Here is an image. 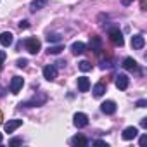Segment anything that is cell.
Segmentation results:
<instances>
[{"label": "cell", "mask_w": 147, "mask_h": 147, "mask_svg": "<svg viewBox=\"0 0 147 147\" xmlns=\"http://www.w3.org/2000/svg\"><path fill=\"white\" fill-rule=\"evenodd\" d=\"M47 42L49 43H61L62 42V36L59 33H49L47 35Z\"/></svg>", "instance_id": "19"}, {"label": "cell", "mask_w": 147, "mask_h": 147, "mask_svg": "<svg viewBox=\"0 0 147 147\" xmlns=\"http://www.w3.org/2000/svg\"><path fill=\"white\" fill-rule=\"evenodd\" d=\"M76 85H78V90L80 92H88L90 90V80L87 76H80L78 82H76Z\"/></svg>", "instance_id": "13"}, {"label": "cell", "mask_w": 147, "mask_h": 147, "mask_svg": "<svg viewBox=\"0 0 147 147\" xmlns=\"http://www.w3.org/2000/svg\"><path fill=\"white\" fill-rule=\"evenodd\" d=\"M19 28H21V30H26V28H30L28 21H21V23H19Z\"/></svg>", "instance_id": "25"}, {"label": "cell", "mask_w": 147, "mask_h": 147, "mask_svg": "<svg viewBox=\"0 0 147 147\" xmlns=\"http://www.w3.org/2000/svg\"><path fill=\"white\" fill-rule=\"evenodd\" d=\"M140 126H142V128H147V118H144V119L140 121Z\"/></svg>", "instance_id": "28"}, {"label": "cell", "mask_w": 147, "mask_h": 147, "mask_svg": "<svg viewBox=\"0 0 147 147\" xmlns=\"http://www.w3.org/2000/svg\"><path fill=\"white\" fill-rule=\"evenodd\" d=\"M90 47H92V50H95V52H100V50H102V49H100V40H99L97 36L90 40Z\"/></svg>", "instance_id": "21"}, {"label": "cell", "mask_w": 147, "mask_h": 147, "mask_svg": "<svg viewBox=\"0 0 147 147\" xmlns=\"http://www.w3.org/2000/svg\"><path fill=\"white\" fill-rule=\"evenodd\" d=\"M21 125H23V119H9V121L4 125V128H5L7 133H12V131H16Z\"/></svg>", "instance_id": "10"}, {"label": "cell", "mask_w": 147, "mask_h": 147, "mask_svg": "<svg viewBox=\"0 0 147 147\" xmlns=\"http://www.w3.org/2000/svg\"><path fill=\"white\" fill-rule=\"evenodd\" d=\"M12 42H14V35H12L11 31H4V33H0V43H2L4 47L12 45Z\"/></svg>", "instance_id": "12"}, {"label": "cell", "mask_w": 147, "mask_h": 147, "mask_svg": "<svg viewBox=\"0 0 147 147\" xmlns=\"http://www.w3.org/2000/svg\"><path fill=\"white\" fill-rule=\"evenodd\" d=\"M95 145H106V147H107V144H106V142H102V140H97V142H95Z\"/></svg>", "instance_id": "30"}, {"label": "cell", "mask_w": 147, "mask_h": 147, "mask_svg": "<svg viewBox=\"0 0 147 147\" xmlns=\"http://www.w3.org/2000/svg\"><path fill=\"white\" fill-rule=\"evenodd\" d=\"M107 35H109V40H111L114 45H118V47H123V43H125V40H123V33H121L118 28H111Z\"/></svg>", "instance_id": "2"}, {"label": "cell", "mask_w": 147, "mask_h": 147, "mask_svg": "<svg viewBox=\"0 0 147 147\" xmlns=\"http://www.w3.org/2000/svg\"><path fill=\"white\" fill-rule=\"evenodd\" d=\"M78 67H80L83 73H87V71H90V69H92V64H90L88 61H82V62L78 64Z\"/></svg>", "instance_id": "22"}, {"label": "cell", "mask_w": 147, "mask_h": 147, "mask_svg": "<svg viewBox=\"0 0 147 147\" xmlns=\"http://www.w3.org/2000/svg\"><path fill=\"white\" fill-rule=\"evenodd\" d=\"M71 144H73V145H82V147H85V145H88V140H87L83 135H76V137H73Z\"/></svg>", "instance_id": "18"}, {"label": "cell", "mask_w": 147, "mask_h": 147, "mask_svg": "<svg viewBox=\"0 0 147 147\" xmlns=\"http://www.w3.org/2000/svg\"><path fill=\"white\" fill-rule=\"evenodd\" d=\"M128 85H130V78L126 76V75H118L116 76V87L119 88V90H126L128 88Z\"/></svg>", "instance_id": "9"}, {"label": "cell", "mask_w": 147, "mask_h": 147, "mask_svg": "<svg viewBox=\"0 0 147 147\" xmlns=\"http://www.w3.org/2000/svg\"><path fill=\"white\" fill-rule=\"evenodd\" d=\"M5 57H7V55H5V52H4V50H0V64L5 61Z\"/></svg>", "instance_id": "27"}, {"label": "cell", "mask_w": 147, "mask_h": 147, "mask_svg": "<svg viewBox=\"0 0 147 147\" xmlns=\"http://www.w3.org/2000/svg\"><path fill=\"white\" fill-rule=\"evenodd\" d=\"M133 2V0H123V5H130Z\"/></svg>", "instance_id": "32"}, {"label": "cell", "mask_w": 147, "mask_h": 147, "mask_svg": "<svg viewBox=\"0 0 147 147\" xmlns=\"http://www.w3.org/2000/svg\"><path fill=\"white\" fill-rule=\"evenodd\" d=\"M47 4H49V0H33L31 5H30V11H31V12H36V11L43 9Z\"/></svg>", "instance_id": "16"}, {"label": "cell", "mask_w": 147, "mask_h": 147, "mask_svg": "<svg viewBox=\"0 0 147 147\" xmlns=\"http://www.w3.org/2000/svg\"><path fill=\"white\" fill-rule=\"evenodd\" d=\"M73 123H75L76 128H85L88 125V116L85 113H76L75 116H73Z\"/></svg>", "instance_id": "4"}, {"label": "cell", "mask_w": 147, "mask_h": 147, "mask_svg": "<svg viewBox=\"0 0 147 147\" xmlns=\"http://www.w3.org/2000/svg\"><path fill=\"white\" fill-rule=\"evenodd\" d=\"M23 85H24V80L21 78V76H14L12 80H11V92L12 94H19V90L23 88Z\"/></svg>", "instance_id": "7"}, {"label": "cell", "mask_w": 147, "mask_h": 147, "mask_svg": "<svg viewBox=\"0 0 147 147\" xmlns=\"http://www.w3.org/2000/svg\"><path fill=\"white\" fill-rule=\"evenodd\" d=\"M0 123H2V113H0Z\"/></svg>", "instance_id": "34"}, {"label": "cell", "mask_w": 147, "mask_h": 147, "mask_svg": "<svg viewBox=\"0 0 147 147\" xmlns=\"http://www.w3.org/2000/svg\"><path fill=\"white\" fill-rule=\"evenodd\" d=\"M18 144H23V138H12V140H9V145H18Z\"/></svg>", "instance_id": "24"}, {"label": "cell", "mask_w": 147, "mask_h": 147, "mask_svg": "<svg viewBox=\"0 0 147 147\" xmlns=\"http://www.w3.org/2000/svg\"><path fill=\"white\" fill-rule=\"evenodd\" d=\"M137 106H138V107H145V106H147V100H144V99H140V100L137 102Z\"/></svg>", "instance_id": "26"}, {"label": "cell", "mask_w": 147, "mask_h": 147, "mask_svg": "<svg viewBox=\"0 0 147 147\" xmlns=\"http://www.w3.org/2000/svg\"><path fill=\"white\" fill-rule=\"evenodd\" d=\"M45 102H47V95H45L43 92H40L38 97L35 95L31 100H28V102H24V104L21 102V106H24V107H36V106H43Z\"/></svg>", "instance_id": "3"}, {"label": "cell", "mask_w": 147, "mask_h": 147, "mask_svg": "<svg viewBox=\"0 0 147 147\" xmlns=\"http://www.w3.org/2000/svg\"><path fill=\"white\" fill-rule=\"evenodd\" d=\"M24 47H26V50H28L30 54H38V52L42 50V43H40V40L35 38V36L26 38V40H24Z\"/></svg>", "instance_id": "1"}, {"label": "cell", "mask_w": 147, "mask_h": 147, "mask_svg": "<svg viewBox=\"0 0 147 147\" xmlns=\"http://www.w3.org/2000/svg\"><path fill=\"white\" fill-rule=\"evenodd\" d=\"M64 50V47L59 43V45H49V49H47V52L49 54H54V55H57V54H61Z\"/></svg>", "instance_id": "20"}, {"label": "cell", "mask_w": 147, "mask_h": 147, "mask_svg": "<svg viewBox=\"0 0 147 147\" xmlns=\"http://www.w3.org/2000/svg\"><path fill=\"white\" fill-rule=\"evenodd\" d=\"M18 67H26L28 66V59H18Z\"/></svg>", "instance_id": "23"}, {"label": "cell", "mask_w": 147, "mask_h": 147, "mask_svg": "<svg viewBox=\"0 0 147 147\" xmlns=\"http://www.w3.org/2000/svg\"><path fill=\"white\" fill-rule=\"evenodd\" d=\"M123 67L126 71H131V73H140V67H138V64H137V61L133 57H126L123 61Z\"/></svg>", "instance_id": "6"}, {"label": "cell", "mask_w": 147, "mask_h": 147, "mask_svg": "<svg viewBox=\"0 0 147 147\" xmlns=\"http://www.w3.org/2000/svg\"><path fill=\"white\" fill-rule=\"evenodd\" d=\"M137 135H138V130H137L135 126H126V128L123 130V133H121V137H123L125 140H133Z\"/></svg>", "instance_id": "11"}, {"label": "cell", "mask_w": 147, "mask_h": 147, "mask_svg": "<svg viewBox=\"0 0 147 147\" xmlns=\"http://www.w3.org/2000/svg\"><path fill=\"white\" fill-rule=\"evenodd\" d=\"M2 140H4V137H2V133H0V144H2Z\"/></svg>", "instance_id": "33"}, {"label": "cell", "mask_w": 147, "mask_h": 147, "mask_svg": "<svg viewBox=\"0 0 147 147\" xmlns=\"http://www.w3.org/2000/svg\"><path fill=\"white\" fill-rule=\"evenodd\" d=\"M57 66H61V67H64V66H66V61H59V62H57Z\"/></svg>", "instance_id": "31"}, {"label": "cell", "mask_w": 147, "mask_h": 147, "mask_svg": "<svg viewBox=\"0 0 147 147\" xmlns=\"http://www.w3.org/2000/svg\"><path fill=\"white\" fill-rule=\"evenodd\" d=\"M92 92H94V97H102L104 95V92H106V83H97V85H94V88H92Z\"/></svg>", "instance_id": "17"}, {"label": "cell", "mask_w": 147, "mask_h": 147, "mask_svg": "<svg viewBox=\"0 0 147 147\" xmlns=\"http://www.w3.org/2000/svg\"><path fill=\"white\" fill-rule=\"evenodd\" d=\"M138 142H140V145H144V144H145V142H147V137H145V135H142V137H140V140H138Z\"/></svg>", "instance_id": "29"}, {"label": "cell", "mask_w": 147, "mask_h": 147, "mask_svg": "<svg viewBox=\"0 0 147 147\" xmlns=\"http://www.w3.org/2000/svg\"><path fill=\"white\" fill-rule=\"evenodd\" d=\"M144 45H145V38H144L142 35H135V36H131V47H133V49L140 50V49H144Z\"/></svg>", "instance_id": "14"}, {"label": "cell", "mask_w": 147, "mask_h": 147, "mask_svg": "<svg viewBox=\"0 0 147 147\" xmlns=\"http://www.w3.org/2000/svg\"><path fill=\"white\" fill-rule=\"evenodd\" d=\"M85 49H87V45L83 43V42H75L71 45V52L75 54V55H80V54H83L85 52Z\"/></svg>", "instance_id": "15"}, {"label": "cell", "mask_w": 147, "mask_h": 147, "mask_svg": "<svg viewBox=\"0 0 147 147\" xmlns=\"http://www.w3.org/2000/svg\"><path fill=\"white\" fill-rule=\"evenodd\" d=\"M43 78H45L47 82H54V80L57 78V67H55L54 64H49V66L43 67Z\"/></svg>", "instance_id": "5"}, {"label": "cell", "mask_w": 147, "mask_h": 147, "mask_svg": "<svg viewBox=\"0 0 147 147\" xmlns=\"http://www.w3.org/2000/svg\"><path fill=\"white\" fill-rule=\"evenodd\" d=\"M100 111L104 114H114L116 113V102L114 100H106L100 104Z\"/></svg>", "instance_id": "8"}, {"label": "cell", "mask_w": 147, "mask_h": 147, "mask_svg": "<svg viewBox=\"0 0 147 147\" xmlns=\"http://www.w3.org/2000/svg\"><path fill=\"white\" fill-rule=\"evenodd\" d=\"M0 67H2V64H0Z\"/></svg>", "instance_id": "35"}]
</instances>
